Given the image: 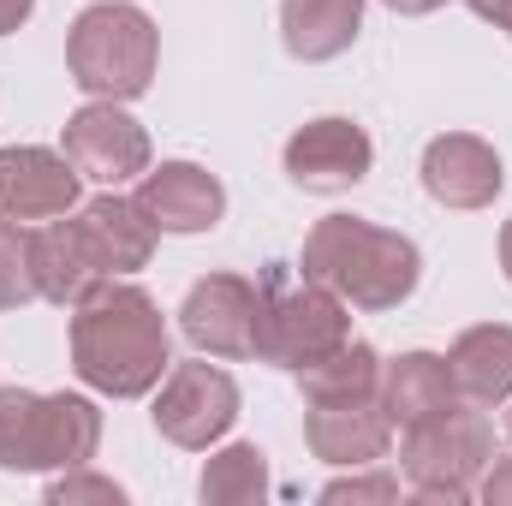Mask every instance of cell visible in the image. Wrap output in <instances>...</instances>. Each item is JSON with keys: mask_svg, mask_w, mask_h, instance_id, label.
Wrapping results in <instances>:
<instances>
[{"mask_svg": "<svg viewBox=\"0 0 512 506\" xmlns=\"http://www.w3.org/2000/svg\"><path fill=\"white\" fill-rule=\"evenodd\" d=\"M102 280L108 274H102V262H96V251H90V239H84L78 221L54 215V227L36 233V286H42L48 304H78Z\"/></svg>", "mask_w": 512, "mask_h": 506, "instance_id": "cell-17", "label": "cell"}, {"mask_svg": "<svg viewBox=\"0 0 512 506\" xmlns=\"http://www.w3.org/2000/svg\"><path fill=\"white\" fill-rule=\"evenodd\" d=\"M78 227H84V239H90V251H96L108 280L143 268L155 256V221L137 209V197H96L78 215Z\"/></svg>", "mask_w": 512, "mask_h": 506, "instance_id": "cell-14", "label": "cell"}, {"mask_svg": "<svg viewBox=\"0 0 512 506\" xmlns=\"http://www.w3.org/2000/svg\"><path fill=\"white\" fill-rule=\"evenodd\" d=\"M465 6H471L477 18H489V24H501V30L512 36V0H465Z\"/></svg>", "mask_w": 512, "mask_h": 506, "instance_id": "cell-27", "label": "cell"}, {"mask_svg": "<svg viewBox=\"0 0 512 506\" xmlns=\"http://www.w3.org/2000/svg\"><path fill=\"white\" fill-rule=\"evenodd\" d=\"M66 161L78 167V179L126 185L137 173H149V137L120 102H90L66 120Z\"/></svg>", "mask_w": 512, "mask_h": 506, "instance_id": "cell-7", "label": "cell"}, {"mask_svg": "<svg viewBox=\"0 0 512 506\" xmlns=\"http://www.w3.org/2000/svg\"><path fill=\"white\" fill-rule=\"evenodd\" d=\"M304 381V399L310 405H334V399H370L382 393V358L364 346V340H346L340 352H328L322 364L298 370Z\"/></svg>", "mask_w": 512, "mask_h": 506, "instance_id": "cell-20", "label": "cell"}, {"mask_svg": "<svg viewBox=\"0 0 512 506\" xmlns=\"http://www.w3.org/2000/svg\"><path fill=\"white\" fill-rule=\"evenodd\" d=\"M155 24L143 6L131 0H96L78 12L72 36H66V60H72V84L96 102H131L149 90L155 78Z\"/></svg>", "mask_w": 512, "mask_h": 506, "instance_id": "cell-4", "label": "cell"}, {"mask_svg": "<svg viewBox=\"0 0 512 506\" xmlns=\"http://www.w3.org/2000/svg\"><path fill=\"white\" fill-rule=\"evenodd\" d=\"M102 411L78 393H48V435H42V471H78L96 459Z\"/></svg>", "mask_w": 512, "mask_h": 506, "instance_id": "cell-19", "label": "cell"}, {"mask_svg": "<svg viewBox=\"0 0 512 506\" xmlns=\"http://www.w3.org/2000/svg\"><path fill=\"white\" fill-rule=\"evenodd\" d=\"M393 495H399L393 477H340L322 489V501H393Z\"/></svg>", "mask_w": 512, "mask_h": 506, "instance_id": "cell-25", "label": "cell"}, {"mask_svg": "<svg viewBox=\"0 0 512 506\" xmlns=\"http://www.w3.org/2000/svg\"><path fill=\"white\" fill-rule=\"evenodd\" d=\"M352 340V316L346 298L328 292L322 280H292V268H268L256 286V358L280 364V370H310L328 352H340Z\"/></svg>", "mask_w": 512, "mask_h": 506, "instance_id": "cell-3", "label": "cell"}, {"mask_svg": "<svg viewBox=\"0 0 512 506\" xmlns=\"http://www.w3.org/2000/svg\"><path fill=\"white\" fill-rule=\"evenodd\" d=\"M501 185H507L501 155L471 131H447L423 149V191L447 209H489Z\"/></svg>", "mask_w": 512, "mask_h": 506, "instance_id": "cell-11", "label": "cell"}, {"mask_svg": "<svg viewBox=\"0 0 512 506\" xmlns=\"http://www.w3.org/2000/svg\"><path fill=\"white\" fill-rule=\"evenodd\" d=\"M30 6H36V0H0V36H12V30L30 18Z\"/></svg>", "mask_w": 512, "mask_h": 506, "instance_id": "cell-28", "label": "cell"}, {"mask_svg": "<svg viewBox=\"0 0 512 506\" xmlns=\"http://www.w3.org/2000/svg\"><path fill=\"white\" fill-rule=\"evenodd\" d=\"M447 370H453V393H465L471 405L512 399V328H501V322L465 328L447 352Z\"/></svg>", "mask_w": 512, "mask_h": 506, "instance_id": "cell-15", "label": "cell"}, {"mask_svg": "<svg viewBox=\"0 0 512 506\" xmlns=\"http://www.w3.org/2000/svg\"><path fill=\"white\" fill-rule=\"evenodd\" d=\"M72 370L96 393L137 399L167 370V322L143 286L102 280L72 304Z\"/></svg>", "mask_w": 512, "mask_h": 506, "instance_id": "cell-1", "label": "cell"}, {"mask_svg": "<svg viewBox=\"0 0 512 506\" xmlns=\"http://www.w3.org/2000/svg\"><path fill=\"white\" fill-rule=\"evenodd\" d=\"M42 298L36 286V233H24L18 221H0V310H18Z\"/></svg>", "mask_w": 512, "mask_h": 506, "instance_id": "cell-23", "label": "cell"}, {"mask_svg": "<svg viewBox=\"0 0 512 506\" xmlns=\"http://www.w3.org/2000/svg\"><path fill=\"white\" fill-rule=\"evenodd\" d=\"M387 435H393V417H387L382 393L370 399H334V405H310L304 411V441L316 459L328 465H376L387 453Z\"/></svg>", "mask_w": 512, "mask_h": 506, "instance_id": "cell-13", "label": "cell"}, {"mask_svg": "<svg viewBox=\"0 0 512 506\" xmlns=\"http://www.w3.org/2000/svg\"><path fill=\"white\" fill-rule=\"evenodd\" d=\"M364 30V0H286L280 6V36L292 60H334L358 42Z\"/></svg>", "mask_w": 512, "mask_h": 506, "instance_id": "cell-16", "label": "cell"}, {"mask_svg": "<svg viewBox=\"0 0 512 506\" xmlns=\"http://www.w3.org/2000/svg\"><path fill=\"white\" fill-rule=\"evenodd\" d=\"M48 501H54V506H78V501L120 506V501H126V489H120V483H108V477H90V471L78 465V471H66V477H54V483H48Z\"/></svg>", "mask_w": 512, "mask_h": 506, "instance_id": "cell-24", "label": "cell"}, {"mask_svg": "<svg viewBox=\"0 0 512 506\" xmlns=\"http://www.w3.org/2000/svg\"><path fill=\"white\" fill-rule=\"evenodd\" d=\"M489 453H495L489 423H483L477 411H459V405H447V411L411 423V429H405V447H399L405 483H411L423 501H465V495L477 489Z\"/></svg>", "mask_w": 512, "mask_h": 506, "instance_id": "cell-5", "label": "cell"}, {"mask_svg": "<svg viewBox=\"0 0 512 506\" xmlns=\"http://www.w3.org/2000/svg\"><path fill=\"white\" fill-rule=\"evenodd\" d=\"M179 328L209 358H256V286L239 274H209L185 292Z\"/></svg>", "mask_w": 512, "mask_h": 506, "instance_id": "cell-8", "label": "cell"}, {"mask_svg": "<svg viewBox=\"0 0 512 506\" xmlns=\"http://www.w3.org/2000/svg\"><path fill=\"white\" fill-rule=\"evenodd\" d=\"M137 209L155 221V233H209L227 209V191L215 173H203L191 161H161L155 173H143Z\"/></svg>", "mask_w": 512, "mask_h": 506, "instance_id": "cell-12", "label": "cell"}, {"mask_svg": "<svg viewBox=\"0 0 512 506\" xmlns=\"http://www.w3.org/2000/svg\"><path fill=\"white\" fill-rule=\"evenodd\" d=\"M78 203V167L54 149H0V221H54Z\"/></svg>", "mask_w": 512, "mask_h": 506, "instance_id": "cell-9", "label": "cell"}, {"mask_svg": "<svg viewBox=\"0 0 512 506\" xmlns=\"http://www.w3.org/2000/svg\"><path fill=\"white\" fill-rule=\"evenodd\" d=\"M370 161H376L370 131L352 120H310L286 143V173L304 191H352L370 173Z\"/></svg>", "mask_w": 512, "mask_h": 506, "instance_id": "cell-10", "label": "cell"}, {"mask_svg": "<svg viewBox=\"0 0 512 506\" xmlns=\"http://www.w3.org/2000/svg\"><path fill=\"white\" fill-rule=\"evenodd\" d=\"M239 417V387L227 370L215 364H173L161 381V399H155V429L173 441V447H215Z\"/></svg>", "mask_w": 512, "mask_h": 506, "instance_id": "cell-6", "label": "cell"}, {"mask_svg": "<svg viewBox=\"0 0 512 506\" xmlns=\"http://www.w3.org/2000/svg\"><path fill=\"white\" fill-rule=\"evenodd\" d=\"M501 268H507V280H512V221L501 227Z\"/></svg>", "mask_w": 512, "mask_h": 506, "instance_id": "cell-30", "label": "cell"}, {"mask_svg": "<svg viewBox=\"0 0 512 506\" xmlns=\"http://www.w3.org/2000/svg\"><path fill=\"white\" fill-rule=\"evenodd\" d=\"M382 405L399 429H411V423L447 411V405H453V370H447V358H435V352H405L399 364H387L382 370Z\"/></svg>", "mask_w": 512, "mask_h": 506, "instance_id": "cell-18", "label": "cell"}, {"mask_svg": "<svg viewBox=\"0 0 512 506\" xmlns=\"http://www.w3.org/2000/svg\"><path fill=\"white\" fill-rule=\"evenodd\" d=\"M387 6H393V12H435L441 0H387Z\"/></svg>", "mask_w": 512, "mask_h": 506, "instance_id": "cell-29", "label": "cell"}, {"mask_svg": "<svg viewBox=\"0 0 512 506\" xmlns=\"http://www.w3.org/2000/svg\"><path fill=\"white\" fill-rule=\"evenodd\" d=\"M304 274L358 310H393L417 292L423 256L405 233H382V227L352 221V215H328L304 239Z\"/></svg>", "mask_w": 512, "mask_h": 506, "instance_id": "cell-2", "label": "cell"}, {"mask_svg": "<svg viewBox=\"0 0 512 506\" xmlns=\"http://www.w3.org/2000/svg\"><path fill=\"white\" fill-rule=\"evenodd\" d=\"M507 435H512V417H507Z\"/></svg>", "mask_w": 512, "mask_h": 506, "instance_id": "cell-31", "label": "cell"}, {"mask_svg": "<svg viewBox=\"0 0 512 506\" xmlns=\"http://www.w3.org/2000/svg\"><path fill=\"white\" fill-rule=\"evenodd\" d=\"M197 495H203L209 506L262 501V495H268V465H262V453H256V447H227V453H215V459L203 465Z\"/></svg>", "mask_w": 512, "mask_h": 506, "instance_id": "cell-22", "label": "cell"}, {"mask_svg": "<svg viewBox=\"0 0 512 506\" xmlns=\"http://www.w3.org/2000/svg\"><path fill=\"white\" fill-rule=\"evenodd\" d=\"M483 501L489 506H512V459H501V465L483 477Z\"/></svg>", "mask_w": 512, "mask_h": 506, "instance_id": "cell-26", "label": "cell"}, {"mask_svg": "<svg viewBox=\"0 0 512 506\" xmlns=\"http://www.w3.org/2000/svg\"><path fill=\"white\" fill-rule=\"evenodd\" d=\"M48 399L24 387H0V471H42Z\"/></svg>", "mask_w": 512, "mask_h": 506, "instance_id": "cell-21", "label": "cell"}]
</instances>
